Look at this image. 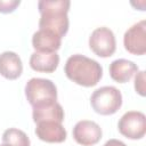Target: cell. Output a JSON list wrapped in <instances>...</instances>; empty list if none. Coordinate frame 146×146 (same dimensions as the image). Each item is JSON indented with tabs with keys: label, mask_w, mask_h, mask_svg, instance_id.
<instances>
[{
	"label": "cell",
	"mask_w": 146,
	"mask_h": 146,
	"mask_svg": "<svg viewBox=\"0 0 146 146\" xmlns=\"http://www.w3.org/2000/svg\"><path fill=\"white\" fill-rule=\"evenodd\" d=\"M90 104L96 113L100 115H112L122 106V94L113 86H104L92 92Z\"/></svg>",
	"instance_id": "3957f363"
},
{
	"label": "cell",
	"mask_w": 146,
	"mask_h": 146,
	"mask_svg": "<svg viewBox=\"0 0 146 146\" xmlns=\"http://www.w3.org/2000/svg\"><path fill=\"white\" fill-rule=\"evenodd\" d=\"M120 133L129 139H141L146 133V116L139 111L125 112L117 123Z\"/></svg>",
	"instance_id": "8992f818"
},
{
	"label": "cell",
	"mask_w": 146,
	"mask_h": 146,
	"mask_svg": "<svg viewBox=\"0 0 146 146\" xmlns=\"http://www.w3.org/2000/svg\"><path fill=\"white\" fill-rule=\"evenodd\" d=\"M59 64V55L57 52H39L34 51L30 57V66L35 72L52 73Z\"/></svg>",
	"instance_id": "5bb4252c"
},
{
	"label": "cell",
	"mask_w": 146,
	"mask_h": 146,
	"mask_svg": "<svg viewBox=\"0 0 146 146\" xmlns=\"http://www.w3.org/2000/svg\"><path fill=\"white\" fill-rule=\"evenodd\" d=\"M21 5V0H0V13L10 14Z\"/></svg>",
	"instance_id": "e0dca14e"
},
{
	"label": "cell",
	"mask_w": 146,
	"mask_h": 146,
	"mask_svg": "<svg viewBox=\"0 0 146 146\" xmlns=\"http://www.w3.org/2000/svg\"><path fill=\"white\" fill-rule=\"evenodd\" d=\"M32 46L39 52H56L62 46V38L51 31L39 29L32 36Z\"/></svg>",
	"instance_id": "30bf717a"
},
{
	"label": "cell",
	"mask_w": 146,
	"mask_h": 146,
	"mask_svg": "<svg viewBox=\"0 0 146 146\" xmlns=\"http://www.w3.org/2000/svg\"><path fill=\"white\" fill-rule=\"evenodd\" d=\"M64 72L72 82L87 88L96 86L103 76L102 65L97 60L80 54L72 55L67 58Z\"/></svg>",
	"instance_id": "7a4b0ae2"
},
{
	"label": "cell",
	"mask_w": 146,
	"mask_h": 146,
	"mask_svg": "<svg viewBox=\"0 0 146 146\" xmlns=\"http://www.w3.org/2000/svg\"><path fill=\"white\" fill-rule=\"evenodd\" d=\"M89 47L98 57H111L116 50V40L113 31L106 26L95 29L89 36Z\"/></svg>",
	"instance_id": "5b68a950"
},
{
	"label": "cell",
	"mask_w": 146,
	"mask_h": 146,
	"mask_svg": "<svg viewBox=\"0 0 146 146\" xmlns=\"http://www.w3.org/2000/svg\"><path fill=\"white\" fill-rule=\"evenodd\" d=\"M124 49L131 55L141 56L146 52V21L140 22L130 26L123 35Z\"/></svg>",
	"instance_id": "52a82bcc"
},
{
	"label": "cell",
	"mask_w": 146,
	"mask_h": 146,
	"mask_svg": "<svg viewBox=\"0 0 146 146\" xmlns=\"http://www.w3.org/2000/svg\"><path fill=\"white\" fill-rule=\"evenodd\" d=\"M36 137L46 143H63L66 139L67 132L63 123L56 121H42L35 123Z\"/></svg>",
	"instance_id": "9c48e42d"
},
{
	"label": "cell",
	"mask_w": 146,
	"mask_h": 146,
	"mask_svg": "<svg viewBox=\"0 0 146 146\" xmlns=\"http://www.w3.org/2000/svg\"><path fill=\"white\" fill-rule=\"evenodd\" d=\"M111 78L119 83H125L132 79V76L138 72V66L128 59L119 58L113 60L108 67Z\"/></svg>",
	"instance_id": "4fadbf2b"
},
{
	"label": "cell",
	"mask_w": 146,
	"mask_h": 146,
	"mask_svg": "<svg viewBox=\"0 0 146 146\" xmlns=\"http://www.w3.org/2000/svg\"><path fill=\"white\" fill-rule=\"evenodd\" d=\"M0 146H9V145H7V144H3V143H2V144H0Z\"/></svg>",
	"instance_id": "d6986e66"
},
{
	"label": "cell",
	"mask_w": 146,
	"mask_h": 146,
	"mask_svg": "<svg viewBox=\"0 0 146 146\" xmlns=\"http://www.w3.org/2000/svg\"><path fill=\"white\" fill-rule=\"evenodd\" d=\"M103 136L102 128L98 123L90 120H81L73 128L74 140L82 146L96 145Z\"/></svg>",
	"instance_id": "ba28073f"
},
{
	"label": "cell",
	"mask_w": 146,
	"mask_h": 146,
	"mask_svg": "<svg viewBox=\"0 0 146 146\" xmlns=\"http://www.w3.org/2000/svg\"><path fill=\"white\" fill-rule=\"evenodd\" d=\"M70 6V0H40L38 2L39 29L51 31L63 38L70 26L67 16Z\"/></svg>",
	"instance_id": "6da1fadb"
},
{
	"label": "cell",
	"mask_w": 146,
	"mask_h": 146,
	"mask_svg": "<svg viewBox=\"0 0 146 146\" xmlns=\"http://www.w3.org/2000/svg\"><path fill=\"white\" fill-rule=\"evenodd\" d=\"M32 108V117L34 123L42 121H56L63 123L64 121V110L57 102L33 106Z\"/></svg>",
	"instance_id": "7c38bea8"
},
{
	"label": "cell",
	"mask_w": 146,
	"mask_h": 146,
	"mask_svg": "<svg viewBox=\"0 0 146 146\" xmlns=\"http://www.w3.org/2000/svg\"><path fill=\"white\" fill-rule=\"evenodd\" d=\"M104 146H127V145L119 139H110L104 144Z\"/></svg>",
	"instance_id": "ac0fdd59"
},
{
	"label": "cell",
	"mask_w": 146,
	"mask_h": 146,
	"mask_svg": "<svg viewBox=\"0 0 146 146\" xmlns=\"http://www.w3.org/2000/svg\"><path fill=\"white\" fill-rule=\"evenodd\" d=\"M2 143L9 146H31L29 136L17 128H9L3 131Z\"/></svg>",
	"instance_id": "9a60e30c"
},
{
	"label": "cell",
	"mask_w": 146,
	"mask_h": 146,
	"mask_svg": "<svg viewBox=\"0 0 146 146\" xmlns=\"http://www.w3.org/2000/svg\"><path fill=\"white\" fill-rule=\"evenodd\" d=\"M25 97L32 107L54 103L57 102V88L49 79L32 78L25 84Z\"/></svg>",
	"instance_id": "277c9868"
},
{
	"label": "cell",
	"mask_w": 146,
	"mask_h": 146,
	"mask_svg": "<svg viewBox=\"0 0 146 146\" xmlns=\"http://www.w3.org/2000/svg\"><path fill=\"white\" fill-rule=\"evenodd\" d=\"M135 90L138 95L144 97L146 95L145 87V71H138L135 76Z\"/></svg>",
	"instance_id": "2e32d148"
},
{
	"label": "cell",
	"mask_w": 146,
	"mask_h": 146,
	"mask_svg": "<svg viewBox=\"0 0 146 146\" xmlns=\"http://www.w3.org/2000/svg\"><path fill=\"white\" fill-rule=\"evenodd\" d=\"M23 73V63L21 57L14 51H3L0 54V75L8 80H16Z\"/></svg>",
	"instance_id": "8fae6325"
}]
</instances>
